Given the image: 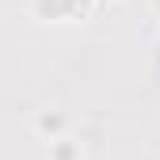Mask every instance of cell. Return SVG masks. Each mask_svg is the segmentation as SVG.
Segmentation results:
<instances>
[{"label": "cell", "mask_w": 160, "mask_h": 160, "mask_svg": "<svg viewBox=\"0 0 160 160\" xmlns=\"http://www.w3.org/2000/svg\"><path fill=\"white\" fill-rule=\"evenodd\" d=\"M95 12V0H31V15L46 23H84Z\"/></svg>", "instance_id": "1"}, {"label": "cell", "mask_w": 160, "mask_h": 160, "mask_svg": "<svg viewBox=\"0 0 160 160\" xmlns=\"http://www.w3.org/2000/svg\"><path fill=\"white\" fill-rule=\"evenodd\" d=\"M34 130L42 133V137H50V141H57V137H65V130H69V114L46 107V111L34 114Z\"/></svg>", "instance_id": "2"}, {"label": "cell", "mask_w": 160, "mask_h": 160, "mask_svg": "<svg viewBox=\"0 0 160 160\" xmlns=\"http://www.w3.org/2000/svg\"><path fill=\"white\" fill-rule=\"evenodd\" d=\"M50 160H80V145L69 137H57V141H50Z\"/></svg>", "instance_id": "3"}]
</instances>
